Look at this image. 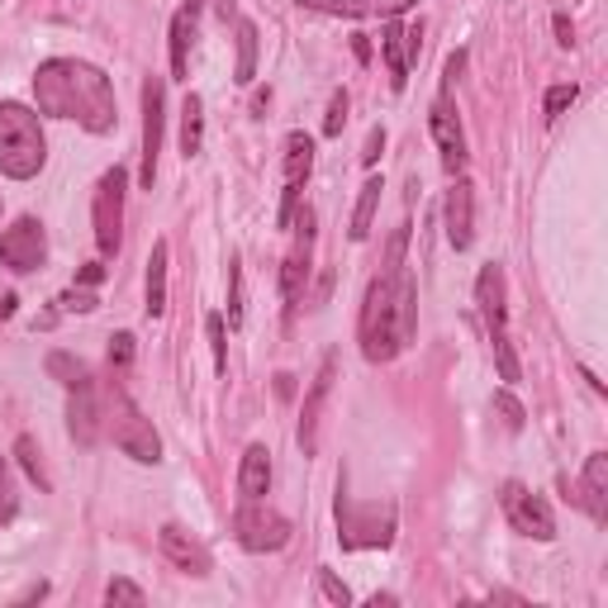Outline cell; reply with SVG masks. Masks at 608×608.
Wrapping results in <instances>:
<instances>
[{"label": "cell", "instance_id": "cell-1", "mask_svg": "<svg viewBox=\"0 0 608 608\" xmlns=\"http://www.w3.org/2000/svg\"><path fill=\"white\" fill-rule=\"evenodd\" d=\"M404 247H409V224H400L395 234H390L381 276L366 285L362 352H366V362H375V366L395 362V356L414 343V333H419V285H414V272L404 266Z\"/></svg>", "mask_w": 608, "mask_h": 608}, {"label": "cell", "instance_id": "cell-2", "mask_svg": "<svg viewBox=\"0 0 608 608\" xmlns=\"http://www.w3.org/2000/svg\"><path fill=\"white\" fill-rule=\"evenodd\" d=\"M33 100L48 119H71L86 134H110L115 129V86L100 67L81 58H52L33 71Z\"/></svg>", "mask_w": 608, "mask_h": 608}, {"label": "cell", "instance_id": "cell-3", "mask_svg": "<svg viewBox=\"0 0 608 608\" xmlns=\"http://www.w3.org/2000/svg\"><path fill=\"white\" fill-rule=\"evenodd\" d=\"M48 163V138L43 124L29 105L6 100L0 105V176L10 182H33Z\"/></svg>", "mask_w": 608, "mask_h": 608}, {"label": "cell", "instance_id": "cell-4", "mask_svg": "<svg viewBox=\"0 0 608 608\" xmlns=\"http://www.w3.org/2000/svg\"><path fill=\"white\" fill-rule=\"evenodd\" d=\"M337 542L347 551H362V547H390L395 542V504H356L347 490H337Z\"/></svg>", "mask_w": 608, "mask_h": 608}, {"label": "cell", "instance_id": "cell-5", "mask_svg": "<svg viewBox=\"0 0 608 608\" xmlns=\"http://www.w3.org/2000/svg\"><path fill=\"white\" fill-rule=\"evenodd\" d=\"M475 304H480V318H486V333H490L499 375H504V381H518V356H513V343H509V310H504V272H499L494 262L480 266Z\"/></svg>", "mask_w": 608, "mask_h": 608}, {"label": "cell", "instance_id": "cell-6", "mask_svg": "<svg viewBox=\"0 0 608 608\" xmlns=\"http://www.w3.org/2000/svg\"><path fill=\"white\" fill-rule=\"evenodd\" d=\"M110 428H115V447L124 457L143 461V467H157V461H163V438H157L153 419H143V409L124 395V390H115V400H110Z\"/></svg>", "mask_w": 608, "mask_h": 608}, {"label": "cell", "instance_id": "cell-7", "mask_svg": "<svg viewBox=\"0 0 608 608\" xmlns=\"http://www.w3.org/2000/svg\"><path fill=\"white\" fill-rule=\"evenodd\" d=\"M234 538L247 551H281L291 542V518L266 509L262 499H243V509L234 513Z\"/></svg>", "mask_w": 608, "mask_h": 608}, {"label": "cell", "instance_id": "cell-8", "mask_svg": "<svg viewBox=\"0 0 608 608\" xmlns=\"http://www.w3.org/2000/svg\"><path fill=\"white\" fill-rule=\"evenodd\" d=\"M499 504H504V518L513 523V532H523V538H532V542H551V538H557V513H551L547 499L532 494L528 486L509 480L504 494H499Z\"/></svg>", "mask_w": 608, "mask_h": 608}, {"label": "cell", "instance_id": "cell-9", "mask_svg": "<svg viewBox=\"0 0 608 608\" xmlns=\"http://www.w3.org/2000/svg\"><path fill=\"white\" fill-rule=\"evenodd\" d=\"M124 186H129V171L124 167L105 171L96 186V247L105 257H115L119 238H124Z\"/></svg>", "mask_w": 608, "mask_h": 608}, {"label": "cell", "instance_id": "cell-10", "mask_svg": "<svg viewBox=\"0 0 608 608\" xmlns=\"http://www.w3.org/2000/svg\"><path fill=\"white\" fill-rule=\"evenodd\" d=\"M163 119H167V86H163V77H148V81H143V167H138L143 190H153V182H157Z\"/></svg>", "mask_w": 608, "mask_h": 608}, {"label": "cell", "instance_id": "cell-11", "mask_svg": "<svg viewBox=\"0 0 608 608\" xmlns=\"http://www.w3.org/2000/svg\"><path fill=\"white\" fill-rule=\"evenodd\" d=\"M295 228V247L285 253V266H281V291H285V310H300L304 300V285H310V262H314V209H304L300 219H291Z\"/></svg>", "mask_w": 608, "mask_h": 608}, {"label": "cell", "instance_id": "cell-12", "mask_svg": "<svg viewBox=\"0 0 608 608\" xmlns=\"http://www.w3.org/2000/svg\"><path fill=\"white\" fill-rule=\"evenodd\" d=\"M428 124H433V138H438L447 176H461V171H467V134H461V115H457L452 86H442V96L433 100V119H428Z\"/></svg>", "mask_w": 608, "mask_h": 608}, {"label": "cell", "instance_id": "cell-13", "mask_svg": "<svg viewBox=\"0 0 608 608\" xmlns=\"http://www.w3.org/2000/svg\"><path fill=\"white\" fill-rule=\"evenodd\" d=\"M43 257H48V238L39 219H14L0 234V266H10V272H39Z\"/></svg>", "mask_w": 608, "mask_h": 608}, {"label": "cell", "instance_id": "cell-14", "mask_svg": "<svg viewBox=\"0 0 608 608\" xmlns=\"http://www.w3.org/2000/svg\"><path fill=\"white\" fill-rule=\"evenodd\" d=\"M314 171V138L310 134H291L285 138V200H281V228H291L295 209H300V190Z\"/></svg>", "mask_w": 608, "mask_h": 608}, {"label": "cell", "instance_id": "cell-15", "mask_svg": "<svg viewBox=\"0 0 608 608\" xmlns=\"http://www.w3.org/2000/svg\"><path fill=\"white\" fill-rule=\"evenodd\" d=\"M442 219H447V243L457 247V253H467V247L475 243V190L471 182H452V190H447V205H442Z\"/></svg>", "mask_w": 608, "mask_h": 608}, {"label": "cell", "instance_id": "cell-16", "mask_svg": "<svg viewBox=\"0 0 608 608\" xmlns=\"http://www.w3.org/2000/svg\"><path fill=\"white\" fill-rule=\"evenodd\" d=\"M333 371H337V356L328 352L324 366H318V375H314V385H310V395H304V414H300V447H304V457L318 452V419H324V400H328V390H333Z\"/></svg>", "mask_w": 608, "mask_h": 608}, {"label": "cell", "instance_id": "cell-17", "mask_svg": "<svg viewBox=\"0 0 608 608\" xmlns=\"http://www.w3.org/2000/svg\"><path fill=\"white\" fill-rule=\"evenodd\" d=\"M163 557H167L176 570H186V576H209V570H214V557L205 551V542L190 538L182 523H167V528H163Z\"/></svg>", "mask_w": 608, "mask_h": 608}, {"label": "cell", "instance_id": "cell-18", "mask_svg": "<svg viewBox=\"0 0 608 608\" xmlns=\"http://www.w3.org/2000/svg\"><path fill=\"white\" fill-rule=\"evenodd\" d=\"M580 504L589 509L595 523L608 518V452H595L585 461V475H580Z\"/></svg>", "mask_w": 608, "mask_h": 608}, {"label": "cell", "instance_id": "cell-19", "mask_svg": "<svg viewBox=\"0 0 608 608\" xmlns=\"http://www.w3.org/2000/svg\"><path fill=\"white\" fill-rule=\"evenodd\" d=\"M272 490V452H266L262 442H253L243 452V467H238V494L243 499H262Z\"/></svg>", "mask_w": 608, "mask_h": 608}, {"label": "cell", "instance_id": "cell-20", "mask_svg": "<svg viewBox=\"0 0 608 608\" xmlns=\"http://www.w3.org/2000/svg\"><path fill=\"white\" fill-rule=\"evenodd\" d=\"M67 428H71V438H77L81 447H91V442H96V428H100L96 385H86V390H71V404H67Z\"/></svg>", "mask_w": 608, "mask_h": 608}, {"label": "cell", "instance_id": "cell-21", "mask_svg": "<svg viewBox=\"0 0 608 608\" xmlns=\"http://www.w3.org/2000/svg\"><path fill=\"white\" fill-rule=\"evenodd\" d=\"M167 238L153 243V257H148V314L163 318L167 314Z\"/></svg>", "mask_w": 608, "mask_h": 608}, {"label": "cell", "instance_id": "cell-22", "mask_svg": "<svg viewBox=\"0 0 608 608\" xmlns=\"http://www.w3.org/2000/svg\"><path fill=\"white\" fill-rule=\"evenodd\" d=\"M381 52H385V67H390V86H395V91H404V81H409L404 24H385V29H381Z\"/></svg>", "mask_w": 608, "mask_h": 608}, {"label": "cell", "instance_id": "cell-23", "mask_svg": "<svg viewBox=\"0 0 608 608\" xmlns=\"http://www.w3.org/2000/svg\"><path fill=\"white\" fill-rule=\"evenodd\" d=\"M190 48H195V6L176 10V20H171V71L176 77L190 71Z\"/></svg>", "mask_w": 608, "mask_h": 608}, {"label": "cell", "instance_id": "cell-24", "mask_svg": "<svg viewBox=\"0 0 608 608\" xmlns=\"http://www.w3.org/2000/svg\"><path fill=\"white\" fill-rule=\"evenodd\" d=\"M43 366H48V375L62 390H86V385H91V366H86L81 356H71V352H48Z\"/></svg>", "mask_w": 608, "mask_h": 608}, {"label": "cell", "instance_id": "cell-25", "mask_svg": "<svg viewBox=\"0 0 608 608\" xmlns=\"http://www.w3.org/2000/svg\"><path fill=\"white\" fill-rule=\"evenodd\" d=\"M381 176H366V186H362V195H356V209H352V243H362L366 234H371V219H375V205H381Z\"/></svg>", "mask_w": 608, "mask_h": 608}, {"label": "cell", "instance_id": "cell-26", "mask_svg": "<svg viewBox=\"0 0 608 608\" xmlns=\"http://www.w3.org/2000/svg\"><path fill=\"white\" fill-rule=\"evenodd\" d=\"M300 6L304 10H324V14H352V20H356V14H390V10H404L409 6V0H385V6H375V0H300Z\"/></svg>", "mask_w": 608, "mask_h": 608}, {"label": "cell", "instance_id": "cell-27", "mask_svg": "<svg viewBox=\"0 0 608 608\" xmlns=\"http://www.w3.org/2000/svg\"><path fill=\"white\" fill-rule=\"evenodd\" d=\"M200 148H205V100L186 96V105H182V153L195 157Z\"/></svg>", "mask_w": 608, "mask_h": 608}, {"label": "cell", "instance_id": "cell-28", "mask_svg": "<svg viewBox=\"0 0 608 608\" xmlns=\"http://www.w3.org/2000/svg\"><path fill=\"white\" fill-rule=\"evenodd\" d=\"M257 77V24L253 20H238V67H234V81L247 86Z\"/></svg>", "mask_w": 608, "mask_h": 608}, {"label": "cell", "instance_id": "cell-29", "mask_svg": "<svg viewBox=\"0 0 608 608\" xmlns=\"http://www.w3.org/2000/svg\"><path fill=\"white\" fill-rule=\"evenodd\" d=\"M14 452H20V461H24V471H29L33 486L48 490V475H43V461H39V447H33V438H20V442H14Z\"/></svg>", "mask_w": 608, "mask_h": 608}, {"label": "cell", "instance_id": "cell-30", "mask_svg": "<svg viewBox=\"0 0 608 608\" xmlns=\"http://www.w3.org/2000/svg\"><path fill=\"white\" fill-rule=\"evenodd\" d=\"M228 324H243V272H238V257L228 262Z\"/></svg>", "mask_w": 608, "mask_h": 608}, {"label": "cell", "instance_id": "cell-31", "mask_svg": "<svg viewBox=\"0 0 608 608\" xmlns=\"http://www.w3.org/2000/svg\"><path fill=\"white\" fill-rule=\"evenodd\" d=\"M209 347H214V371H228V343H224V318L209 314Z\"/></svg>", "mask_w": 608, "mask_h": 608}, {"label": "cell", "instance_id": "cell-32", "mask_svg": "<svg viewBox=\"0 0 608 608\" xmlns=\"http://www.w3.org/2000/svg\"><path fill=\"white\" fill-rule=\"evenodd\" d=\"M343 124H347V91H333L328 115H324V134L337 138V134H343Z\"/></svg>", "mask_w": 608, "mask_h": 608}, {"label": "cell", "instance_id": "cell-33", "mask_svg": "<svg viewBox=\"0 0 608 608\" xmlns=\"http://www.w3.org/2000/svg\"><path fill=\"white\" fill-rule=\"evenodd\" d=\"M105 599H110V604H134V608L148 604V595H143V589H138L134 580H110V589H105Z\"/></svg>", "mask_w": 608, "mask_h": 608}, {"label": "cell", "instance_id": "cell-34", "mask_svg": "<svg viewBox=\"0 0 608 608\" xmlns=\"http://www.w3.org/2000/svg\"><path fill=\"white\" fill-rule=\"evenodd\" d=\"M14 509H20V499H14V486H10V471H6V457H0V528L14 518Z\"/></svg>", "mask_w": 608, "mask_h": 608}, {"label": "cell", "instance_id": "cell-35", "mask_svg": "<svg viewBox=\"0 0 608 608\" xmlns=\"http://www.w3.org/2000/svg\"><path fill=\"white\" fill-rule=\"evenodd\" d=\"M576 81H570V86H551V91H547V119H557L561 110H566V105H576Z\"/></svg>", "mask_w": 608, "mask_h": 608}, {"label": "cell", "instance_id": "cell-36", "mask_svg": "<svg viewBox=\"0 0 608 608\" xmlns=\"http://www.w3.org/2000/svg\"><path fill=\"white\" fill-rule=\"evenodd\" d=\"M494 409H499V414H504V423L513 428V433H518V428H523V404H518V400L509 395V390H499V395H494Z\"/></svg>", "mask_w": 608, "mask_h": 608}, {"label": "cell", "instance_id": "cell-37", "mask_svg": "<svg viewBox=\"0 0 608 608\" xmlns=\"http://www.w3.org/2000/svg\"><path fill=\"white\" fill-rule=\"evenodd\" d=\"M318 589H324V599H333V604H352V589L333 576V570H318Z\"/></svg>", "mask_w": 608, "mask_h": 608}, {"label": "cell", "instance_id": "cell-38", "mask_svg": "<svg viewBox=\"0 0 608 608\" xmlns=\"http://www.w3.org/2000/svg\"><path fill=\"white\" fill-rule=\"evenodd\" d=\"M134 362V337L129 333H115L110 337V366H129Z\"/></svg>", "mask_w": 608, "mask_h": 608}, {"label": "cell", "instance_id": "cell-39", "mask_svg": "<svg viewBox=\"0 0 608 608\" xmlns=\"http://www.w3.org/2000/svg\"><path fill=\"white\" fill-rule=\"evenodd\" d=\"M381 148H385V129H381V124H375V129L366 134V153H362V163H366V167H375V157H381Z\"/></svg>", "mask_w": 608, "mask_h": 608}, {"label": "cell", "instance_id": "cell-40", "mask_svg": "<svg viewBox=\"0 0 608 608\" xmlns=\"http://www.w3.org/2000/svg\"><path fill=\"white\" fill-rule=\"evenodd\" d=\"M62 304H67V310H77V314H86V310H96V295H86V291H71Z\"/></svg>", "mask_w": 608, "mask_h": 608}, {"label": "cell", "instance_id": "cell-41", "mask_svg": "<svg viewBox=\"0 0 608 608\" xmlns=\"http://www.w3.org/2000/svg\"><path fill=\"white\" fill-rule=\"evenodd\" d=\"M557 43H561V48H570V43H576V29H570V20H566V14H557Z\"/></svg>", "mask_w": 608, "mask_h": 608}, {"label": "cell", "instance_id": "cell-42", "mask_svg": "<svg viewBox=\"0 0 608 608\" xmlns=\"http://www.w3.org/2000/svg\"><path fill=\"white\" fill-rule=\"evenodd\" d=\"M105 272H100V266H86V272H81V285H96Z\"/></svg>", "mask_w": 608, "mask_h": 608}, {"label": "cell", "instance_id": "cell-43", "mask_svg": "<svg viewBox=\"0 0 608 608\" xmlns=\"http://www.w3.org/2000/svg\"><path fill=\"white\" fill-rule=\"evenodd\" d=\"M14 314V295H0V318H10Z\"/></svg>", "mask_w": 608, "mask_h": 608}, {"label": "cell", "instance_id": "cell-44", "mask_svg": "<svg viewBox=\"0 0 608 608\" xmlns=\"http://www.w3.org/2000/svg\"><path fill=\"white\" fill-rule=\"evenodd\" d=\"M219 14H224V20H228V14H234V0H219Z\"/></svg>", "mask_w": 608, "mask_h": 608}, {"label": "cell", "instance_id": "cell-45", "mask_svg": "<svg viewBox=\"0 0 608 608\" xmlns=\"http://www.w3.org/2000/svg\"><path fill=\"white\" fill-rule=\"evenodd\" d=\"M190 6H195V0H190Z\"/></svg>", "mask_w": 608, "mask_h": 608}]
</instances>
